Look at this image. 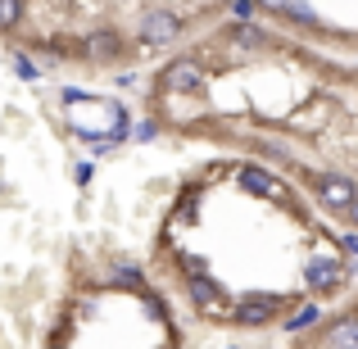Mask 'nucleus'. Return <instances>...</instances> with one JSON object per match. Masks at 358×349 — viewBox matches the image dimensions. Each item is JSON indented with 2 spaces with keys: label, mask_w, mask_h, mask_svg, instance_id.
Returning <instances> with one entry per match:
<instances>
[{
  "label": "nucleus",
  "mask_w": 358,
  "mask_h": 349,
  "mask_svg": "<svg viewBox=\"0 0 358 349\" xmlns=\"http://www.w3.org/2000/svg\"><path fill=\"white\" fill-rule=\"evenodd\" d=\"M290 177L313 195V204L327 213V218H350V209L358 200V182L350 173H341V168H308V164H299Z\"/></svg>",
  "instance_id": "obj_1"
},
{
  "label": "nucleus",
  "mask_w": 358,
  "mask_h": 349,
  "mask_svg": "<svg viewBox=\"0 0 358 349\" xmlns=\"http://www.w3.org/2000/svg\"><path fill=\"white\" fill-rule=\"evenodd\" d=\"M231 182H236V191L254 195V200L281 204V209H290L295 218H308V213H304V204H299V195H295V186H290V177L281 173V168L259 164V159H245V164H236Z\"/></svg>",
  "instance_id": "obj_2"
},
{
  "label": "nucleus",
  "mask_w": 358,
  "mask_h": 349,
  "mask_svg": "<svg viewBox=\"0 0 358 349\" xmlns=\"http://www.w3.org/2000/svg\"><path fill=\"white\" fill-rule=\"evenodd\" d=\"M354 281V268L345 263V254H341V241H331L327 250H317V254H308V263H304V290L313 299H331V295H341L345 286Z\"/></svg>",
  "instance_id": "obj_3"
},
{
  "label": "nucleus",
  "mask_w": 358,
  "mask_h": 349,
  "mask_svg": "<svg viewBox=\"0 0 358 349\" xmlns=\"http://www.w3.org/2000/svg\"><path fill=\"white\" fill-rule=\"evenodd\" d=\"M299 295H272V290H245L236 295V304H231V322L227 327H241V332H263V327L281 322V313L286 308H295Z\"/></svg>",
  "instance_id": "obj_4"
},
{
  "label": "nucleus",
  "mask_w": 358,
  "mask_h": 349,
  "mask_svg": "<svg viewBox=\"0 0 358 349\" xmlns=\"http://www.w3.org/2000/svg\"><path fill=\"white\" fill-rule=\"evenodd\" d=\"M155 91L200 100L204 91H209V64H204V55H173V59L155 73Z\"/></svg>",
  "instance_id": "obj_5"
},
{
  "label": "nucleus",
  "mask_w": 358,
  "mask_h": 349,
  "mask_svg": "<svg viewBox=\"0 0 358 349\" xmlns=\"http://www.w3.org/2000/svg\"><path fill=\"white\" fill-rule=\"evenodd\" d=\"M78 59L91 64V69H118V64L131 59V41L114 23H100V27L78 36Z\"/></svg>",
  "instance_id": "obj_6"
},
{
  "label": "nucleus",
  "mask_w": 358,
  "mask_h": 349,
  "mask_svg": "<svg viewBox=\"0 0 358 349\" xmlns=\"http://www.w3.org/2000/svg\"><path fill=\"white\" fill-rule=\"evenodd\" d=\"M182 36H186V18L177 9H168V5L141 9V18H136V45L141 50H168Z\"/></svg>",
  "instance_id": "obj_7"
},
{
  "label": "nucleus",
  "mask_w": 358,
  "mask_h": 349,
  "mask_svg": "<svg viewBox=\"0 0 358 349\" xmlns=\"http://www.w3.org/2000/svg\"><path fill=\"white\" fill-rule=\"evenodd\" d=\"M186 286V299H191V308L204 318V322H218V327H227L231 322V290L222 286L213 272H204V277H191V281H182Z\"/></svg>",
  "instance_id": "obj_8"
},
{
  "label": "nucleus",
  "mask_w": 358,
  "mask_h": 349,
  "mask_svg": "<svg viewBox=\"0 0 358 349\" xmlns=\"http://www.w3.org/2000/svg\"><path fill=\"white\" fill-rule=\"evenodd\" d=\"M222 41L241 55H268L277 50V36L268 32L263 23H222Z\"/></svg>",
  "instance_id": "obj_9"
},
{
  "label": "nucleus",
  "mask_w": 358,
  "mask_h": 349,
  "mask_svg": "<svg viewBox=\"0 0 358 349\" xmlns=\"http://www.w3.org/2000/svg\"><path fill=\"white\" fill-rule=\"evenodd\" d=\"M204 191H209V177H200V182H182L173 209H168V222H177V227H195V222H200Z\"/></svg>",
  "instance_id": "obj_10"
},
{
  "label": "nucleus",
  "mask_w": 358,
  "mask_h": 349,
  "mask_svg": "<svg viewBox=\"0 0 358 349\" xmlns=\"http://www.w3.org/2000/svg\"><path fill=\"white\" fill-rule=\"evenodd\" d=\"M322 322H327V308L317 304L313 295H304V299H299V304H295V308L286 313V322H281V332H286V336H308V332H317Z\"/></svg>",
  "instance_id": "obj_11"
},
{
  "label": "nucleus",
  "mask_w": 358,
  "mask_h": 349,
  "mask_svg": "<svg viewBox=\"0 0 358 349\" xmlns=\"http://www.w3.org/2000/svg\"><path fill=\"white\" fill-rule=\"evenodd\" d=\"M317 345L322 349H358V313L327 318V327L317 332Z\"/></svg>",
  "instance_id": "obj_12"
},
{
  "label": "nucleus",
  "mask_w": 358,
  "mask_h": 349,
  "mask_svg": "<svg viewBox=\"0 0 358 349\" xmlns=\"http://www.w3.org/2000/svg\"><path fill=\"white\" fill-rule=\"evenodd\" d=\"M105 286L114 290H136V295H145V272L136 268V263H122V259H109L105 263Z\"/></svg>",
  "instance_id": "obj_13"
},
{
  "label": "nucleus",
  "mask_w": 358,
  "mask_h": 349,
  "mask_svg": "<svg viewBox=\"0 0 358 349\" xmlns=\"http://www.w3.org/2000/svg\"><path fill=\"white\" fill-rule=\"evenodd\" d=\"M281 23H286L290 32H317V27H322V18H317V9L308 5V0H290L286 14H281Z\"/></svg>",
  "instance_id": "obj_14"
},
{
  "label": "nucleus",
  "mask_w": 358,
  "mask_h": 349,
  "mask_svg": "<svg viewBox=\"0 0 358 349\" xmlns=\"http://www.w3.org/2000/svg\"><path fill=\"white\" fill-rule=\"evenodd\" d=\"M173 272L182 281H191V277H204V272H213V268H209V259L195 254V250H173Z\"/></svg>",
  "instance_id": "obj_15"
},
{
  "label": "nucleus",
  "mask_w": 358,
  "mask_h": 349,
  "mask_svg": "<svg viewBox=\"0 0 358 349\" xmlns=\"http://www.w3.org/2000/svg\"><path fill=\"white\" fill-rule=\"evenodd\" d=\"M27 18V0H0V36L18 32Z\"/></svg>",
  "instance_id": "obj_16"
},
{
  "label": "nucleus",
  "mask_w": 358,
  "mask_h": 349,
  "mask_svg": "<svg viewBox=\"0 0 358 349\" xmlns=\"http://www.w3.org/2000/svg\"><path fill=\"white\" fill-rule=\"evenodd\" d=\"M14 73H18V82H27V87H36V82L45 78V69L36 64L32 50H14Z\"/></svg>",
  "instance_id": "obj_17"
},
{
  "label": "nucleus",
  "mask_w": 358,
  "mask_h": 349,
  "mask_svg": "<svg viewBox=\"0 0 358 349\" xmlns=\"http://www.w3.org/2000/svg\"><path fill=\"white\" fill-rule=\"evenodd\" d=\"M164 127H168V122L159 118V114H145V118L131 122V141H136V145H150V141L164 136Z\"/></svg>",
  "instance_id": "obj_18"
},
{
  "label": "nucleus",
  "mask_w": 358,
  "mask_h": 349,
  "mask_svg": "<svg viewBox=\"0 0 358 349\" xmlns=\"http://www.w3.org/2000/svg\"><path fill=\"white\" fill-rule=\"evenodd\" d=\"M141 304H145V313L155 318L159 327H173V308H168V299L159 295V290H145V295H141Z\"/></svg>",
  "instance_id": "obj_19"
},
{
  "label": "nucleus",
  "mask_w": 358,
  "mask_h": 349,
  "mask_svg": "<svg viewBox=\"0 0 358 349\" xmlns=\"http://www.w3.org/2000/svg\"><path fill=\"white\" fill-rule=\"evenodd\" d=\"M227 14H231V23H259V5L254 0H231Z\"/></svg>",
  "instance_id": "obj_20"
},
{
  "label": "nucleus",
  "mask_w": 358,
  "mask_h": 349,
  "mask_svg": "<svg viewBox=\"0 0 358 349\" xmlns=\"http://www.w3.org/2000/svg\"><path fill=\"white\" fill-rule=\"evenodd\" d=\"M341 254H345V263L358 272V232H345L341 236Z\"/></svg>",
  "instance_id": "obj_21"
},
{
  "label": "nucleus",
  "mask_w": 358,
  "mask_h": 349,
  "mask_svg": "<svg viewBox=\"0 0 358 349\" xmlns=\"http://www.w3.org/2000/svg\"><path fill=\"white\" fill-rule=\"evenodd\" d=\"M254 5H259V14H286V5H290V0H254Z\"/></svg>",
  "instance_id": "obj_22"
},
{
  "label": "nucleus",
  "mask_w": 358,
  "mask_h": 349,
  "mask_svg": "<svg viewBox=\"0 0 358 349\" xmlns=\"http://www.w3.org/2000/svg\"><path fill=\"white\" fill-rule=\"evenodd\" d=\"M91 177H96V168H91V164H78V168H73V182H78L82 191L91 186Z\"/></svg>",
  "instance_id": "obj_23"
},
{
  "label": "nucleus",
  "mask_w": 358,
  "mask_h": 349,
  "mask_svg": "<svg viewBox=\"0 0 358 349\" xmlns=\"http://www.w3.org/2000/svg\"><path fill=\"white\" fill-rule=\"evenodd\" d=\"M350 222H354V232H358V200H354V209H350Z\"/></svg>",
  "instance_id": "obj_24"
},
{
  "label": "nucleus",
  "mask_w": 358,
  "mask_h": 349,
  "mask_svg": "<svg viewBox=\"0 0 358 349\" xmlns=\"http://www.w3.org/2000/svg\"><path fill=\"white\" fill-rule=\"evenodd\" d=\"M45 349H69V345H64V341H50V345H45Z\"/></svg>",
  "instance_id": "obj_25"
},
{
  "label": "nucleus",
  "mask_w": 358,
  "mask_h": 349,
  "mask_svg": "<svg viewBox=\"0 0 358 349\" xmlns=\"http://www.w3.org/2000/svg\"><path fill=\"white\" fill-rule=\"evenodd\" d=\"M218 5H231V0H218Z\"/></svg>",
  "instance_id": "obj_26"
}]
</instances>
